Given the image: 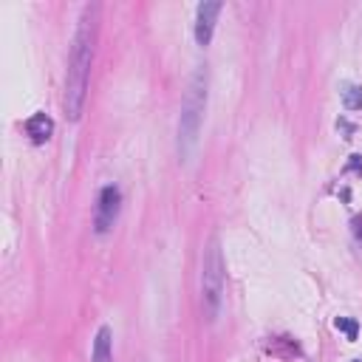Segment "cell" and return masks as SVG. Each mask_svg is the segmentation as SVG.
I'll use <instances>...</instances> for the list:
<instances>
[{
    "label": "cell",
    "mask_w": 362,
    "mask_h": 362,
    "mask_svg": "<svg viewBox=\"0 0 362 362\" xmlns=\"http://www.w3.org/2000/svg\"><path fill=\"white\" fill-rule=\"evenodd\" d=\"M96 6H85L79 17V28L74 34V48L68 59V76H65V116L76 122L85 107L88 96V76H90V59H93V40H96Z\"/></svg>",
    "instance_id": "6da1fadb"
},
{
    "label": "cell",
    "mask_w": 362,
    "mask_h": 362,
    "mask_svg": "<svg viewBox=\"0 0 362 362\" xmlns=\"http://www.w3.org/2000/svg\"><path fill=\"white\" fill-rule=\"evenodd\" d=\"M204 107H206V71L198 68L189 82V90L184 96V105H181V122H178V158L181 161H189V156L198 144Z\"/></svg>",
    "instance_id": "7a4b0ae2"
},
{
    "label": "cell",
    "mask_w": 362,
    "mask_h": 362,
    "mask_svg": "<svg viewBox=\"0 0 362 362\" xmlns=\"http://www.w3.org/2000/svg\"><path fill=\"white\" fill-rule=\"evenodd\" d=\"M201 303L206 320H215L223 303V255L218 249V240L206 246L204 263H201Z\"/></svg>",
    "instance_id": "3957f363"
},
{
    "label": "cell",
    "mask_w": 362,
    "mask_h": 362,
    "mask_svg": "<svg viewBox=\"0 0 362 362\" xmlns=\"http://www.w3.org/2000/svg\"><path fill=\"white\" fill-rule=\"evenodd\" d=\"M119 206H122V192H119V187H113V184L102 187V192H99V204H96V218H93V226H96L99 235H105V232L116 223V218H119Z\"/></svg>",
    "instance_id": "277c9868"
},
{
    "label": "cell",
    "mask_w": 362,
    "mask_h": 362,
    "mask_svg": "<svg viewBox=\"0 0 362 362\" xmlns=\"http://www.w3.org/2000/svg\"><path fill=\"white\" fill-rule=\"evenodd\" d=\"M218 14H221L218 0H206V3L198 6V14H195V40H198V45H209Z\"/></svg>",
    "instance_id": "5b68a950"
},
{
    "label": "cell",
    "mask_w": 362,
    "mask_h": 362,
    "mask_svg": "<svg viewBox=\"0 0 362 362\" xmlns=\"http://www.w3.org/2000/svg\"><path fill=\"white\" fill-rule=\"evenodd\" d=\"M25 133H28V139H31L34 144H45V141L51 139V133H54V122H51L45 113H34V116L25 122Z\"/></svg>",
    "instance_id": "8992f818"
},
{
    "label": "cell",
    "mask_w": 362,
    "mask_h": 362,
    "mask_svg": "<svg viewBox=\"0 0 362 362\" xmlns=\"http://www.w3.org/2000/svg\"><path fill=\"white\" fill-rule=\"evenodd\" d=\"M110 328L102 325L96 331V339H93V348H90V362H113V339H110Z\"/></svg>",
    "instance_id": "52a82bcc"
},
{
    "label": "cell",
    "mask_w": 362,
    "mask_h": 362,
    "mask_svg": "<svg viewBox=\"0 0 362 362\" xmlns=\"http://www.w3.org/2000/svg\"><path fill=\"white\" fill-rule=\"evenodd\" d=\"M342 105L348 110H362V85H342Z\"/></svg>",
    "instance_id": "ba28073f"
},
{
    "label": "cell",
    "mask_w": 362,
    "mask_h": 362,
    "mask_svg": "<svg viewBox=\"0 0 362 362\" xmlns=\"http://www.w3.org/2000/svg\"><path fill=\"white\" fill-rule=\"evenodd\" d=\"M337 328H339V331H345V337H348V339H356V322H354V320L339 317V320H337Z\"/></svg>",
    "instance_id": "9c48e42d"
},
{
    "label": "cell",
    "mask_w": 362,
    "mask_h": 362,
    "mask_svg": "<svg viewBox=\"0 0 362 362\" xmlns=\"http://www.w3.org/2000/svg\"><path fill=\"white\" fill-rule=\"evenodd\" d=\"M351 229H354V238L362 243V215H356V218L351 221Z\"/></svg>",
    "instance_id": "30bf717a"
},
{
    "label": "cell",
    "mask_w": 362,
    "mask_h": 362,
    "mask_svg": "<svg viewBox=\"0 0 362 362\" xmlns=\"http://www.w3.org/2000/svg\"><path fill=\"white\" fill-rule=\"evenodd\" d=\"M351 170L362 173V161H359V156H351Z\"/></svg>",
    "instance_id": "8fae6325"
}]
</instances>
